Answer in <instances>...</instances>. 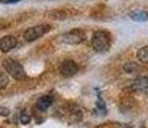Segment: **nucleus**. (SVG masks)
<instances>
[{
    "label": "nucleus",
    "mask_w": 148,
    "mask_h": 128,
    "mask_svg": "<svg viewBox=\"0 0 148 128\" xmlns=\"http://www.w3.org/2000/svg\"><path fill=\"white\" fill-rule=\"evenodd\" d=\"M136 58L142 63L148 64V46H143L136 51Z\"/></svg>",
    "instance_id": "9d476101"
},
{
    "label": "nucleus",
    "mask_w": 148,
    "mask_h": 128,
    "mask_svg": "<svg viewBox=\"0 0 148 128\" xmlns=\"http://www.w3.org/2000/svg\"><path fill=\"white\" fill-rule=\"evenodd\" d=\"M124 70L127 73H135L139 70V65L134 63V62H127V63L124 65Z\"/></svg>",
    "instance_id": "9b49d317"
},
{
    "label": "nucleus",
    "mask_w": 148,
    "mask_h": 128,
    "mask_svg": "<svg viewBox=\"0 0 148 128\" xmlns=\"http://www.w3.org/2000/svg\"><path fill=\"white\" fill-rule=\"evenodd\" d=\"M50 30V26L49 24H38V26H34V27H30L25 31L23 33V37L26 41L31 42V41H35V40L40 39L41 36H44L47 32H49Z\"/></svg>",
    "instance_id": "7ed1b4c3"
},
{
    "label": "nucleus",
    "mask_w": 148,
    "mask_h": 128,
    "mask_svg": "<svg viewBox=\"0 0 148 128\" xmlns=\"http://www.w3.org/2000/svg\"><path fill=\"white\" fill-rule=\"evenodd\" d=\"M112 45V37H111L110 32L103 30L95 31L92 36V46L95 51L99 53H104L111 47Z\"/></svg>",
    "instance_id": "f257e3e1"
},
{
    "label": "nucleus",
    "mask_w": 148,
    "mask_h": 128,
    "mask_svg": "<svg viewBox=\"0 0 148 128\" xmlns=\"http://www.w3.org/2000/svg\"><path fill=\"white\" fill-rule=\"evenodd\" d=\"M9 83V78L4 72H0V89H4Z\"/></svg>",
    "instance_id": "f8f14e48"
},
{
    "label": "nucleus",
    "mask_w": 148,
    "mask_h": 128,
    "mask_svg": "<svg viewBox=\"0 0 148 128\" xmlns=\"http://www.w3.org/2000/svg\"><path fill=\"white\" fill-rule=\"evenodd\" d=\"M21 0H0L1 4H16V3H19Z\"/></svg>",
    "instance_id": "4468645a"
},
{
    "label": "nucleus",
    "mask_w": 148,
    "mask_h": 128,
    "mask_svg": "<svg viewBox=\"0 0 148 128\" xmlns=\"http://www.w3.org/2000/svg\"><path fill=\"white\" fill-rule=\"evenodd\" d=\"M8 114H9L8 109H0V115H8Z\"/></svg>",
    "instance_id": "2eb2a0df"
},
{
    "label": "nucleus",
    "mask_w": 148,
    "mask_h": 128,
    "mask_svg": "<svg viewBox=\"0 0 148 128\" xmlns=\"http://www.w3.org/2000/svg\"><path fill=\"white\" fill-rule=\"evenodd\" d=\"M130 89L138 92L148 93V76H140L130 82Z\"/></svg>",
    "instance_id": "423d86ee"
},
{
    "label": "nucleus",
    "mask_w": 148,
    "mask_h": 128,
    "mask_svg": "<svg viewBox=\"0 0 148 128\" xmlns=\"http://www.w3.org/2000/svg\"><path fill=\"white\" fill-rule=\"evenodd\" d=\"M61 39L66 44H79L85 40V33L81 30H71L64 33Z\"/></svg>",
    "instance_id": "20e7f679"
},
{
    "label": "nucleus",
    "mask_w": 148,
    "mask_h": 128,
    "mask_svg": "<svg viewBox=\"0 0 148 128\" xmlns=\"http://www.w3.org/2000/svg\"><path fill=\"white\" fill-rule=\"evenodd\" d=\"M130 18L135 22H146L148 21V13L144 10H135V12L130 13Z\"/></svg>",
    "instance_id": "1a4fd4ad"
},
{
    "label": "nucleus",
    "mask_w": 148,
    "mask_h": 128,
    "mask_svg": "<svg viewBox=\"0 0 148 128\" xmlns=\"http://www.w3.org/2000/svg\"><path fill=\"white\" fill-rule=\"evenodd\" d=\"M79 70L77 64L75 63L71 59H67L59 67V73H61L63 77H72L73 74H76V72Z\"/></svg>",
    "instance_id": "39448f33"
},
{
    "label": "nucleus",
    "mask_w": 148,
    "mask_h": 128,
    "mask_svg": "<svg viewBox=\"0 0 148 128\" xmlns=\"http://www.w3.org/2000/svg\"><path fill=\"white\" fill-rule=\"evenodd\" d=\"M52 104H53V96L44 95L39 99L38 102H36V108H38L39 110H41V112H44V110H47Z\"/></svg>",
    "instance_id": "6e6552de"
},
{
    "label": "nucleus",
    "mask_w": 148,
    "mask_h": 128,
    "mask_svg": "<svg viewBox=\"0 0 148 128\" xmlns=\"http://www.w3.org/2000/svg\"><path fill=\"white\" fill-rule=\"evenodd\" d=\"M3 67H4L5 72L8 74L12 76L16 79H22L26 77L25 68L22 67V64L19 62L14 60V59H5V60H3Z\"/></svg>",
    "instance_id": "f03ea898"
},
{
    "label": "nucleus",
    "mask_w": 148,
    "mask_h": 128,
    "mask_svg": "<svg viewBox=\"0 0 148 128\" xmlns=\"http://www.w3.org/2000/svg\"><path fill=\"white\" fill-rule=\"evenodd\" d=\"M18 41L14 36H4L0 39V50L1 51H9L17 46Z\"/></svg>",
    "instance_id": "0eeeda50"
},
{
    "label": "nucleus",
    "mask_w": 148,
    "mask_h": 128,
    "mask_svg": "<svg viewBox=\"0 0 148 128\" xmlns=\"http://www.w3.org/2000/svg\"><path fill=\"white\" fill-rule=\"evenodd\" d=\"M19 121H21L22 124L30 123V115H28L26 112H22V113H21V116H19Z\"/></svg>",
    "instance_id": "ddd939ff"
}]
</instances>
